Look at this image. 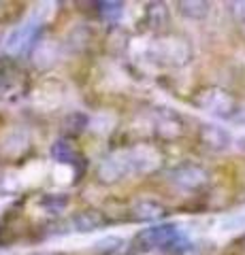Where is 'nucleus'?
Returning <instances> with one entry per match:
<instances>
[{
	"label": "nucleus",
	"instance_id": "nucleus-22",
	"mask_svg": "<svg viewBox=\"0 0 245 255\" xmlns=\"http://www.w3.org/2000/svg\"><path fill=\"white\" fill-rule=\"evenodd\" d=\"M53 177H56V181L60 183V185H64V183H70V181H73V168H70V166L58 164L56 170H53Z\"/></svg>",
	"mask_w": 245,
	"mask_h": 255
},
{
	"label": "nucleus",
	"instance_id": "nucleus-24",
	"mask_svg": "<svg viewBox=\"0 0 245 255\" xmlns=\"http://www.w3.org/2000/svg\"><path fill=\"white\" fill-rule=\"evenodd\" d=\"M239 142H241V147H243V149H245V138H241V140H239Z\"/></svg>",
	"mask_w": 245,
	"mask_h": 255
},
{
	"label": "nucleus",
	"instance_id": "nucleus-10",
	"mask_svg": "<svg viewBox=\"0 0 245 255\" xmlns=\"http://www.w3.org/2000/svg\"><path fill=\"white\" fill-rule=\"evenodd\" d=\"M130 213L137 221L152 223V221L162 219L164 215H167V209H164V204L160 200H156V198H141V200L132 204Z\"/></svg>",
	"mask_w": 245,
	"mask_h": 255
},
{
	"label": "nucleus",
	"instance_id": "nucleus-2",
	"mask_svg": "<svg viewBox=\"0 0 245 255\" xmlns=\"http://www.w3.org/2000/svg\"><path fill=\"white\" fill-rule=\"evenodd\" d=\"M181 241V232L175 223H156L132 238V247L139 253H149L158 249H171Z\"/></svg>",
	"mask_w": 245,
	"mask_h": 255
},
{
	"label": "nucleus",
	"instance_id": "nucleus-7",
	"mask_svg": "<svg viewBox=\"0 0 245 255\" xmlns=\"http://www.w3.org/2000/svg\"><path fill=\"white\" fill-rule=\"evenodd\" d=\"M199 140L205 149L211 151V153H222V151H226L231 147L233 136L226 128L218 126V124H203L199 128Z\"/></svg>",
	"mask_w": 245,
	"mask_h": 255
},
{
	"label": "nucleus",
	"instance_id": "nucleus-9",
	"mask_svg": "<svg viewBox=\"0 0 245 255\" xmlns=\"http://www.w3.org/2000/svg\"><path fill=\"white\" fill-rule=\"evenodd\" d=\"M36 30H38V19H30V21H26V23H21L19 28H15L11 34L6 36V41H4L6 51L17 53V51H21V49H26V47L32 43Z\"/></svg>",
	"mask_w": 245,
	"mask_h": 255
},
{
	"label": "nucleus",
	"instance_id": "nucleus-21",
	"mask_svg": "<svg viewBox=\"0 0 245 255\" xmlns=\"http://www.w3.org/2000/svg\"><path fill=\"white\" fill-rule=\"evenodd\" d=\"M228 11H231L233 19L237 23L245 26V0H237V2H228Z\"/></svg>",
	"mask_w": 245,
	"mask_h": 255
},
{
	"label": "nucleus",
	"instance_id": "nucleus-13",
	"mask_svg": "<svg viewBox=\"0 0 245 255\" xmlns=\"http://www.w3.org/2000/svg\"><path fill=\"white\" fill-rule=\"evenodd\" d=\"M49 153H51V157L56 159L58 164H62V166H70V164H75V159H77V149H75L73 142L66 140V138H58V140L51 145Z\"/></svg>",
	"mask_w": 245,
	"mask_h": 255
},
{
	"label": "nucleus",
	"instance_id": "nucleus-1",
	"mask_svg": "<svg viewBox=\"0 0 245 255\" xmlns=\"http://www.w3.org/2000/svg\"><path fill=\"white\" fill-rule=\"evenodd\" d=\"M145 55L149 62L162 64L169 68H181L192 62L194 47L190 38L181 34H164L156 41H149V45L145 47Z\"/></svg>",
	"mask_w": 245,
	"mask_h": 255
},
{
	"label": "nucleus",
	"instance_id": "nucleus-6",
	"mask_svg": "<svg viewBox=\"0 0 245 255\" xmlns=\"http://www.w3.org/2000/svg\"><path fill=\"white\" fill-rule=\"evenodd\" d=\"M130 151V162H132V177H141V174H149L160 168L162 155L160 151L152 145H137L128 147Z\"/></svg>",
	"mask_w": 245,
	"mask_h": 255
},
{
	"label": "nucleus",
	"instance_id": "nucleus-14",
	"mask_svg": "<svg viewBox=\"0 0 245 255\" xmlns=\"http://www.w3.org/2000/svg\"><path fill=\"white\" fill-rule=\"evenodd\" d=\"M145 23L152 30H162L169 23V9L162 2H152L145 9Z\"/></svg>",
	"mask_w": 245,
	"mask_h": 255
},
{
	"label": "nucleus",
	"instance_id": "nucleus-3",
	"mask_svg": "<svg viewBox=\"0 0 245 255\" xmlns=\"http://www.w3.org/2000/svg\"><path fill=\"white\" fill-rule=\"evenodd\" d=\"M194 105L218 119H233L239 113V102H237L235 96L228 90H224V87H216V85L205 87V90L196 94Z\"/></svg>",
	"mask_w": 245,
	"mask_h": 255
},
{
	"label": "nucleus",
	"instance_id": "nucleus-12",
	"mask_svg": "<svg viewBox=\"0 0 245 255\" xmlns=\"http://www.w3.org/2000/svg\"><path fill=\"white\" fill-rule=\"evenodd\" d=\"M56 60H58V47H56V43L43 41V43H36L34 45V49H32V62L36 64L38 68L51 66Z\"/></svg>",
	"mask_w": 245,
	"mask_h": 255
},
{
	"label": "nucleus",
	"instance_id": "nucleus-19",
	"mask_svg": "<svg viewBox=\"0 0 245 255\" xmlns=\"http://www.w3.org/2000/svg\"><path fill=\"white\" fill-rule=\"evenodd\" d=\"M100 15L105 17L107 21H117L124 15V4L122 2H100Z\"/></svg>",
	"mask_w": 245,
	"mask_h": 255
},
{
	"label": "nucleus",
	"instance_id": "nucleus-8",
	"mask_svg": "<svg viewBox=\"0 0 245 255\" xmlns=\"http://www.w3.org/2000/svg\"><path fill=\"white\" fill-rule=\"evenodd\" d=\"M107 226V219L100 211H81L75 213L73 217L68 219V228L70 232H79V234H88L94 230H100Z\"/></svg>",
	"mask_w": 245,
	"mask_h": 255
},
{
	"label": "nucleus",
	"instance_id": "nucleus-17",
	"mask_svg": "<svg viewBox=\"0 0 245 255\" xmlns=\"http://www.w3.org/2000/svg\"><path fill=\"white\" fill-rule=\"evenodd\" d=\"M122 245H124V241L120 236H107V238H102V241H98L96 245H94V251L102 253V255H111V253L120 251Z\"/></svg>",
	"mask_w": 245,
	"mask_h": 255
},
{
	"label": "nucleus",
	"instance_id": "nucleus-20",
	"mask_svg": "<svg viewBox=\"0 0 245 255\" xmlns=\"http://www.w3.org/2000/svg\"><path fill=\"white\" fill-rule=\"evenodd\" d=\"M222 228L226 230V232H235V230L245 228V213H235V215L224 217L222 219Z\"/></svg>",
	"mask_w": 245,
	"mask_h": 255
},
{
	"label": "nucleus",
	"instance_id": "nucleus-16",
	"mask_svg": "<svg viewBox=\"0 0 245 255\" xmlns=\"http://www.w3.org/2000/svg\"><path fill=\"white\" fill-rule=\"evenodd\" d=\"M19 134V130H11L9 134H6V136L2 138V151L4 153H9V155H19L23 149H26V145H28V140H23V142H17L15 140V136H17Z\"/></svg>",
	"mask_w": 245,
	"mask_h": 255
},
{
	"label": "nucleus",
	"instance_id": "nucleus-15",
	"mask_svg": "<svg viewBox=\"0 0 245 255\" xmlns=\"http://www.w3.org/2000/svg\"><path fill=\"white\" fill-rule=\"evenodd\" d=\"M158 132L162 134L164 138H177L184 134V122L175 115V113H164L160 119H158Z\"/></svg>",
	"mask_w": 245,
	"mask_h": 255
},
{
	"label": "nucleus",
	"instance_id": "nucleus-4",
	"mask_svg": "<svg viewBox=\"0 0 245 255\" xmlns=\"http://www.w3.org/2000/svg\"><path fill=\"white\" fill-rule=\"evenodd\" d=\"M132 177V162H130V151L120 149L109 153L96 168V179L102 185H113L124 179Z\"/></svg>",
	"mask_w": 245,
	"mask_h": 255
},
{
	"label": "nucleus",
	"instance_id": "nucleus-18",
	"mask_svg": "<svg viewBox=\"0 0 245 255\" xmlns=\"http://www.w3.org/2000/svg\"><path fill=\"white\" fill-rule=\"evenodd\" d=\"M38 204L45 206L49 213H60L68 204V198L66 196H60V194H47V196H43L41 200H38Z\"/></svg>",
	"mask_w": 245,
	"mask_h": 255
},
{
	"label": "nucleus",
	"instance_id": "nucleus-5",
	"mask_svg": "<svg viewBox=\"0 0 245 255\" xmlns=\"http://www.w3.org/2000/svg\"><path fill=\"white\" fill-rule=\"evenodd\" d=\"M169 181L184 191H199L203 187H207L209 172H207V168H203L201 164L188 162V164H181L177 168H173L169 174Z\"/></svg>",
	"mask_w": 245,
	"mask_h": 255
},
{
	"label": "nucleus",
	"instance_id": "nucleus-23",
	"mask_svg": "<svg viewBox=\"0 0 245 255\" xmlns=\"http://www.w3.org/2000/svg\"><path fill=\"white\" fill-rule=\"evenodd\" d=\"M13 189H15L13 181H9L6 177H0V196H9Z\"/></svg>",
	"mask_w": 245,
	"mask_h": 255
},
{
	"label": "nucleus",
	"instance_id": "nucleus-11",
	"mask_svg": "<svg viewBox=\"0 0 245 255\" xmlns=\"http://www.w3.org/2000/svg\"><path fill=\"white\" fill-rule=\"evenodd\" d=\"M177 9H179V13L184 15L186 19L203 21L209 15L211 4L203 2V0H181V2H177Z\"/></svg>",
	"mask_w": 245,
	"mask_h": 255
}]
</instances>
